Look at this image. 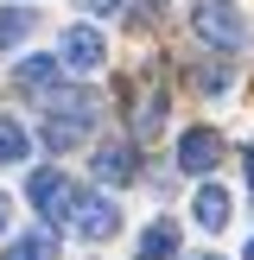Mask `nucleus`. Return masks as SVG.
<instances>
[{
    "label": "nucleus",
    "instance_id": "obj_1",
    "mask_svg": "<svg viewBox=\"0 0 254 260\" xmlns=\"http://www.w3.org/2000/svg\"><path fill=\"white\" fill-rule=\"evenodd\" d=\"M96 114H102V102H96V89H57L51 95V121H45V146H76V140L96 127Z\"/></svg>",
    "mask_w": 254,
    "mask_h": 260
},
{
    "label": "nucleus",
    "instance_id": "obj_2",
    "mask_svg": "<svg viewBox=\"0 0 254 260\" xmlns=\"http://www.w3.org/2000/svg\"><path fill=\"white\" fill-rule=\"evenodd\" d=\"M190 25H197V38L216 45V51H241V45H248V19H241L229 0H197Z\"/></svg>",
    "mask_w": 254,
    "mask_h": 260
},
{
    "label": "nucleus",
    "instance_id": "obj_3",
    "mask_svg": "<svg viewBox=\"0 0 254 260\" xmlns=\"http://www.w3.org/2000/svg\"><path fill=\"white\" fill-rule=\"evenodd\" d=\"M32 203H38V216H45V222H70L76 184H70L64 172H32Z\"/></svg>",
    "mask_w": 254,
    "mask_h": 260
},
{
    "label": "nucleus",
    "instance_id": "obj_4",
    "mask_svg": "<svg viewBox=\"0 0 254 260\" xmlns=\"http://www.w3.org/2000/svg\"><path fill=\"white\" fill-rule=\"evenodd\" d=\"M57 57L70 63V70H102V63H108V38H102L96 25H70V32L57 38Z\"/></svg>",
    "mask_w": 254,
    "mask_h": 260
},
{
    "label": "nucleus",
    "instance_id": "obj_5",
    "mask_svg": "<svg viewBox=\"0 0 254 260\" xmlns=\"http://www.w3.org/2000/svg\"><path fill=\"white\" fill-rule=\"evenodd\" d=\"M70 222H76V235H83V241H108L114 229H121V210H114L108 197H96V190H89V197H76Z\"/></svg>",
    "mask_w": 254,
    "mask_h": 260
},
{
    "label": "nucleus",
    "instance_id": "obj_6",
    "mask_svg": "<svg viewBox=\"0 0 254 260\" xmlns=\"http://www.w3.org/2000/svg\"><path fill=\"white\" fill-rule=\"evenodd\" d=\"M216 159H223V140H216L210 127H190V134L178 140V165H184L190 178H203V172H216Z\"/></svg>",
    "mask_w": 254,
    "mask_h": 260
},
{
    "label": "nucleus",
    "instance_id": "obj_7",
    "mask_svg": "<svg viewBox=\"0 0 254 260\" xmlns=\"http://www.w3.org/2000/svg\"><path fill=\"white\" fill-rule=\"evenodd\" d=\"M190 216H197L203 229H223V222H229V190H223V184H203L197 197H190Z\"/></svg>",
    "mask_w": 254,
    "mask_h": 260
},
{
    "label": "nucleus",
    "instance_id": "obj_8",
    "mask_svg": "<svg viewBox=\"0 0 254 260\" xmlns=\"http://www.w3.org/2000/svg\"><path fill=\"white\" fill-rule=\"evenodd\" d=\"M96 178L102 184H127L134 178V146H102L96 152Z\"/></svg>",
    "mask_w": 254,
    "mask_h": 260
},
{
    "label": "nucleus",
    "instance_id": "obj_9",
    "mask_svg": "<svg viewBox=\"0 0 254 260\" xmlns=\"http://www.w3.org/2000/svg\"><path fill=\"white\" fill-rule=\"evenodd\" d=\"M57 63H64V57H25L19 70H13V83H19V89H32V95H45V89L57 83Z\"/></svg>",
    "mask_w": 254,
    "mask_h": 260
},
{
    "label": "nucleus",
    "instance_id": "obj_10",
    "mask_svg": "<svg viewBox=\"0 0 254 260\" xmlns=\"http://www.w3.org/2000/svg\"><path fill=\"white\" fill-rule=\"evenodd\" d=\"M38 25V13L32 7H0V51H13V45H25V32Z\"/></svg>",
    "mask_w": 254,
    "mask_h": 260
},
{
    "label": "nucleus",
    "instance_id": "obj_11",
    "mask_svg": "<svg viewBox=\"0 0 254 260\" xmlns=\"http://www.w3.org/2000/svg\"><path fill=\"white\" fill-rule=\"evenodd\" d=\"M178 254V222H152L140 235V260H172Z\"/></svg>",
    "mask_w": 254,
    "mask_h": 260
},
{
    "label": "nucleus",
    "instance_id": "obj_12",
    "mask_svg": "<svg viewBox=\"0 0 254 260\" xmlns=\"http://www.w3.org/2000/svg\"><path fill=\"white\" fill-rule=\"evenodd\" d=\"M25 152H32V140H25V127H19V121H7V114H0V165H19Z\"/></svg>",
    "mask_w": 254,
    "mask_h": 260
},
{
    "label": "nucleus",
    "instance_id": "obj_13",
    "mask_svg": "<svg viewBox=\"0 0 254 260\" xmlns=\"http://www.w3.org/2000/svg\"><path fill=\"white\" fill-rule=\"evenodd\" d=\"M159 121H165V95H159V89H146V95H140V108H134V134H140V140L159 134Z\"/></svg>",
    "mask_w": 254,
    "mask_h": 260
},
{
    "label": "nucleus",
    "instance_id": "obj_14",
    "mask_svg": "<svg viewBox=\"0 0 254 260\" xmlns=\"http://www.w3.org/2000/svg\"><path fill=\"white\" fill-rule=\"evenodd\" d=\"M83 13H96V19H102V13H121V0H83Z\"/></svg>",
    "mask_w": 254,
    "mask_h": 260
},
{
    "label": "nucleus",
    "instance_id": "obj_15",
    "mask_svg": "<svg viewBox=\"0 0 254 260\" xmlns=\"http://www.w3.org/2000/svg\"><path fill=\"white\" fill-rule=\"evenodd\" d=\"M13 222V203H7V190H0V229H7Z\"/></svg>",
    "mask_w": 254,
    "mask_h": 260
},
{
    "label": "nucleus",
    "instance_id": "obj_16",
    "mask_svg": "<svg viewBox=\"0 0 254 260\" xmlns=\"http://www.w3.org/2000/svg\"><path fill=\"white\" fill-rule=\"evenodd\" d=\"M248 184H254V146H248Z\"/></svg>",
    "mask_w": 254,
    "mask_h": 260
},
{
    "label": "nucleus",
    "instance_id": "obj_17",
    "mask_svg": "<svg viewBox=\"0 0 254 260\" xmlns=\"http://www.w3.org/2000/svg\"><path fill=\"white\" fill-rule=\"evenodd\" d=\"M248 260H254V235H248Z\"/></svg>",
    "mask_w": 254,
    "mask_h": 260
},
{
    "label": "nucleus",
    "instance_id": "obj_18",
    "mask_svg": "<svg viewBox=\"0 0 254 260\" xmlns=\"http://www.w3.org/2000/svg\"><path fill=\"white\" fill-rule=\"evenodd\" d=\"M197 260H216V254H197Z\"/></svg>",
    "mask_w": 254,
    "mask_h": 260
}]
</instances>
